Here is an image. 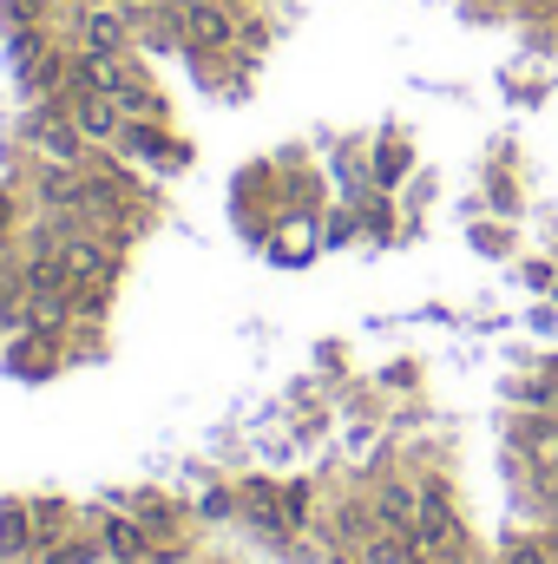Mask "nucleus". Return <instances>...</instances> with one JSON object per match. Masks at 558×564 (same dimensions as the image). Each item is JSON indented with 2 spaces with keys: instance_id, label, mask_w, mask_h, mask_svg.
I'll return each mask as SVG.
<instances>
[{
  "instance_id": "obj_8",
  "label": "nucleus",
  "mask_w": 558,
  "mask_h": 564,
  "mask_svg": "<svg viewBox=\"0 0 558 564\" xmlns=\"http://www.w3.org/2000/svg\"><path fill=\"white\" fill-rule=\"evenodd\" d=\"M355 564H420V545H415V532H388V525H375V532L355 545Z\"/></svg>"
},
{
  "instance_id": "obj_10",
  "label": "nucleus",
  "mask_w": 558,
  "mask_h": 564,
  "mask_svg": "<svg viewBox=\"0 0 558 564\" xmlns=\"http://www.w3.org/2000/svg\"><path fill=\"white\" fill-rule=\"evenodd\" d=\"M519 446L539 473H558V414H539V421L519 426Z\"/></svg>"
},
{
  "instance_id": "obj_1",
  "label": "nucleus",
  "mask_w": 558,
  "mask_h": 564,
  "mask_svg": "<svg viewBox=\"0 0 558 564\" xmlns=\"http://www.w3.org/2000/svg\"><path fill=\"white\" fill-rule=\"evenodd\" d=\"M139 33H132V13L119 0H93L73 13V53H106V59H132Z\"/></svg>"
},
{
  "instance_id": "obj_12",
  "label": "nucleus",
  "mask_w": 558,
  "mask_h": 564,
  "mask_svg": "<svg viewBox=\"0 0 558 564\" xmlns=\"http://www.w3.org/2000/svg\"><path fill=\"white\" fill-rule=\"evenodd\" d=\"M26 545H40L33 512H26V506H7V512H0V552L13 558V552H26Z\"/></svg>"
},
{
  "instance_id": "obj_4",
  "label": "nucleus",
  "mask_w": 558,
  "mask_h": 564,
  "mask_svg": "<svg viewBox=\"0 0 558 564\" xmlns=\"http://www.w3.org/2000/svg\"><path fill=\"white\" fill-rule=\"evenodd\" d=\"M184 46H191V53L237 46V13H230L224 0H191V7H184Z\"/></svg>"
},
{
  "instance_id": "obj_16",
  "label": "nucleus",
  "mask_w": 558,
  "mask_h": 564,
  "mask_svg": "<svg viewBox=\"0 0 558 564\" xmlns=\"http://www.w3.org/2000/svg\"><path fill=\"white\" fill-rule=\"evenodd\" d=\"M473 7H519V0H473Z\"/></svg>"
},
{
  "instance_id": "obj_17",
  "label": "nucleus",
  "mask_w": 558,
  "mask_h": 564,
  "mask_svg": "<svg viewBox=\"0 0 558 564\" xmlns=\"http://www.w3.org/2000/svg\"><path fill=\"white\" fill-rule=\"evenodd\" d=\"M460 564H500V558H480V552H466V558H460Z\"/></svg>"
},
{
  "instance_id": "obj_15",
  "label": "nucleus",
  "mask_w": 558,
  "mask_h": 564,
  "mask_svg": "<svg viewBox=\"0 0 558 564\" xmlns=\"http://www.w3.org/2000/svg\"><path fill=\"white\" fill-rule=\"evenodd\" d=\"M126 13H151V7H164V0H119Z\"/></svg>"
},
{
  "instance_id": "obj_13",
  "label": "nucleus",
  "mask_w": 558,
  "mask_h": 564,
  "mask_svg": "<svg viewBox=\"0 0 558 564\" xmlns=\"http://www.w3.org/2000/svg\"><path fill=\"white\" fill-rule=\"evenodd\" d=\"M99 558H106V545H99V539H79V532H73V539H53V552H46L40 564H99Z\"/></svg>"
},
{
  "instance_id": "obj_5",
  "label": "nucleus",
  "mask_w": 558,
  "mask_h": 564,
  "mask_svg": "<svg viewBox=\"0 0 558 564\" xmlns=\"http://www.w3.org/2000/svg\"><path fill=\"white\" fill-rule=\"evenodd\" d=\"M368 506H375V525H388V532H415L420 525V486L415 479H382L368 492Z\"/></svg>"
},
{
  "instance_id": "obj_11",
  "label": "nucleus",
  "mask_w": 558,
  "mask_h": 564,
  "mask_svg": "<svg viewBox=\"0 0 558 564\" xmlns=\"http://www.w3.org/2000/svg\"><path fill=\"white\" fill-rule=\"evenodd\" d=\"M500 564H558V545L546 532H519V539L500 545Z\"/></svg>"
},
{
  "instance_id": "obj_2",
  "label": "nucleus",
  "mask_w": 558,
  "mask_h": 564,
  "mask_svg": "<svg viewBox=\"0 0 558 564\" xmlns=\"http://www.w3.org/2000/svg\"><path fill=\"white\" fill-rule=\"evenodd\" d=\"M244 512L270 539H296L309 525V486H244Z\"/></svg>"
},
{
  "instance_id": "obj_14",
  "label": "nucleus",
  "mask_w": 558,
  "mask_h": 564,
  "mask_svg": "<svg viewBox=\"0 0 558 564\" xmlns=\"http://www.w3.org/2000/svg\"><path fill=\"white\" fill-rule=\"evenodd\" d=\"M401 171H408V144H401V139H388L382 151H375V184H395Z\"/></svg>"
},
{
  "instance_id": "obj_9",
  "label": "nucleus",
  "mask_w": 558,
  "mask_h": 564,
  "mask_svg": "<svg viewBox=\"0 0 558 564\" xmlns=\"http://www.w3.org/2000/svg\"><path fill=\"white\" fill-rule=\"evenodd\" d=\"M112 99H119V106H126V119H171V106H164V99H158V86H151V79H144L139 66H126V86H119V93H112Z\"/></svg>"
},
{
  "instance_id": "obj_7",
  "label": "nucleus",
  "mask_w": 558,
  "mask_h": 564,
  "mask_svg": "<svg viewBox=\"0 0 558 564\" xmlns=\"http://www.w3.org/2000/svg\"><path fill=\"white\" fill-rule=\"evenodd\" d=\"M420 525L415 532H453L460 525V512H453V486L440 479V473H420Z\"/></svg>"
},
{
  "instance_id": "obj_3",
  "label": "nucleus",
  "mask_w": 558,
  "mask_h": 564,
  "mask_svg": "<svg viewBox=\"0 0 558 564\" xmlns=\"http://www.w3.org/2000/svg\"><path fill=\"white\" fill-rule=\"evenodd\" d=\"M60 106H66V119L79 126V139H86V144H99V151H119V132H126V106H119L112 93H66Z\"/></svg>"
},
{
  "instance_id": "obj_18",
  "label": "nucleus",
  "mask_w": 558,
  "mask_h": 564,
  "mask_svg": "<svg viewBox=\"0 0 558 564\" xmlns=\"http://www.w3.org/2000/svg\"><path fill=\"white\" fill-rule=\"evenodd\" d=\"M0 224H7V197H0Z\"/></svg>"
},
{
  "instance_id": "obj_6",
  "label": "nucleus",
  "mask_w": 558,
  "mask_h": 564,
  "mask_svg": "<svg viewBox=\"0 0 558 564\" xmlns=\"http://www.w3.org/2000/svg\"><path fill=\"white\" fill-rule=\"evenodd\" d=\"M99 545H106V558L112 564H144L151 558V532H144L139 519H126V512L99 525Z\"/></svg>"
}]
</instances>
